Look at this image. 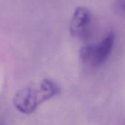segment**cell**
<instances>
[{
    "label": "cell",
    "instance_id": "obj_1",
    "mask_svg": "<svg viewBox=\"0 0 125 125\" xmlns=\"http://www.w3.org/2000/svg\"><path fill=\"white\" fill-rule=\"evenodd\" d=\"M60 94V86L53 80L43 79L18 91L13 96L14 107L24 114H31L43 102Z\"/></svg>",
    "mask_w": 125,
    "mask_h": 125
},
{
    "label": "cell",
    "instance_id": "obj_2",
    "mask_svg": "<svg viewBox=\"0 0 125 125\" xmlns=\"http://www.w3.org/2000/svg\"><path fill=\"white\" fill-rule=\"evenodd\" d=\"M114 43L115 35L113 32L110 31L99 41L83 46L80 51V58L87 66L92 67L99 66L111 54Z\"/></svg>",
    "mask_w": 125,
    "mask_h": 125
},
{
    "label": "cell",
    "instance_id": "obj_4",
    "mask_svg": "<svg viewBox=\"0 0 125 125\" xmlns=\"http://www.w3.org/2000/svg\"><path fill=\"white\" fill-rule=\"evenodd\" d=\"M115 8L120 13L125 14V0H117L115 2Z\"/></svg>",
    "mask_w": 125,
    "mask_h": 125
},
{
    "label": "cell",
    "instance_id": "obj_3",
    "mask_svg": "<svg viewBox=\"0 0 125 125\" xmlns=\"http://www.w3.org/2000/svg\"><path fill=\"white\" fill-rule=\"evenodd\" d=\"M92 15L85 7H78L74 12L70 22V32L73 37L87 40L91 33Z\"/></svg>",
    "mask_w": 125,
    "mask_h": 125
},
{
    "label": "cell",
    "instance_id": "obj_5",
    "mask_svg": "<svg viewBox=\"0 0 125 125\" xmlns=\"http://www.w3.org/2000/svg\"><path fill=\"white\" fill-rule=\"evenodd\" d=\"M0 125H1V124H0Z\"/></svg>",
    "mask_w": 125,
    "mask_h": 125
}]
</instances>
